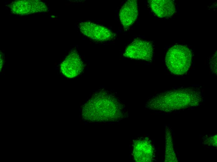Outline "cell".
I'll return each mask as SVG.
<instances>
[{"label": "cell", "mask_w": 217, "mask_h": 162, "mask_svg": "<svg viewBox=\"0 0 217 162\" xmlns=\"http://www.w3.org/2000/svg\"><path fill=\"white\" fill-rule=\"evenodd\" d=\"M137 1L129 0L121 8L119 14L120 19L124 28L132 25L137 19L138 15Z\"/></svg>", "instance_id": "obj_9"}, {"label": "cell", "mask_w": 217, "mask_h": 162, "mask_svg": "<svg viewBox=\"0 0 217 162\" xmlns=\"http://www.w3.org/2000/svg\"><path fill=\"white\" fill-rule=\"evenodd\" d=\"M166 162H176V161L172 142V138L170 130H166Z\"/></svg>", "instance_id": "obj_11"}, {"label": "cell", "mask_w": 217, "mask_h": 162, "mask_svg": "<svg viewBox=\"0 0 217 162\" xmlns=\"http://www.w3.org/2000/svg\"><path fill=\"white\" fill-rule=\"evenodd\" d=\"M79 27L84 35L95 41H107L114 37L113 33L107 27L90 21L81 22Z\"/></svg>", "instance_id": "obj_5"}, {"label": "cell", "mask_w": 217, "mask_h": 162, "mask_svg": "<svg viewBox=\"0 0 217 162\" xmlns=\"http://www.w3.org/2000/svg\"><path fill=\"white\" fill-rule=\"evenodd\" d=\"M153 49L150 42L136 39L126 48L123 55L136 60L151 61L153 55Z\"/></svg>", "instance_id": "obj_4"}, {"label": "cell", "mask_w": 217, "mask_h": 162, "mask_svg": "<svg viewBox=\"0 0 217 162\" xmlns=\"http://www.w3.org/2000/svg\"><path fill=\"white\" fill-rule=\"evenodd\" d=\"M84 64L79 55L75 51L71 52L60 65L63 74L69 78H72L80 74L83 69Z\"/></svg>", "instance_id": "obj_8"}, {"label": "cell", "mask_w": 217, "mask_h": 162, "mask_svg": "<svg viewBox=\"0 0 217 162\" xmlns=\"http://www.w3.org/2000/svg\"><path fill=\"white\" fill-rule=\"evenodd\" d=\"M123 105L112 94L101 90L95 94L84 105V119L94 122L116 121L126 116Z\"/></svg>", "instance_id": "obj_1"}, {"label": "cell", "mask_w": 217, "mask_h": 162, "mask_svg": "<svg viewBox=\"0 0 217 162\" xmlns=\"http://www.w3.org/2000/svg\"><path fill=\"white\" fill-rule=\"evenodd\" d=\"M133 155L136 161H152L154 158V150L150 141L147 138L135 141L133 145Z\"/></svg>", "instance_id": "obj_7"}, {"label": "cell", "mask_w": 217, "mask_h": 162, "mask_svg": "<svg viewBox=\"0 0 217 162\" xmlns=\"http://www.w3.org/2000/svg\"><path fill=\"white\" fill-rule=\"evenodd\" d=\"M149 2L152 11L159 17H170L176 12L175 5L172 0H151Z\"/></svg>", "instance_id": "obj_10"}, {"label": "cell", "mask_w": 217, "mask_h": 162, "mask_svg": "<svg viewBox=\"0 0 217 162\" xmlns=\"http://www.w3.org/2000/svg\"><path fill=\"white\" fill-rule=\"evenodd\" d=\"M192 53L186 45H175L169 48L165 57L167 67L172 74L181 75L190 69L192 60Z\"/></svg>", "instance_id": "obj_3"}, {"label": "cell", "mask_w": 217, "mask_h": 162, "mask_svg": "<svg viewBox=\"0 0 217 162\" xmlns=\"http://www.w3.org/2000/svg\"><path fill=\"white\" fill-rule=\"evenodd\" d=\"M210 69L215 74H217V52L210 57L209 61Z\"/></svg>", "instance_id": "obj_12"}, {"label": "cell", "mask_w": 217, "mask_h": 162, "mask_svg": "<svg viewBox=\"0 0 217 162\" xmlns=\"http://www.w3.org/2000/svg\"><path fill=\"white\" fill-rule=\"evenodd\" d=\"M203 100L199 88L190 87L157 94L149 99L146 106L154 110L170 112L197 106Z\"/></svg>", "instance_id": "obj_2"}, {"label": "cell", "mask_w": 217, "mask_h": 162, "mask_svg": "<svg viewBox=\"0 0 217 162\" xmlns=\"http://www.w3.org/2000/svg\"><path fill=\"white\" fill-rule=\"evenodd\" d=\"M10 8L13 13L19 15L45 12L48 10L44 2L37 0L15 1L11 3Z\"/></svg>", "instance_id": "obj_6"}]
</instances>
